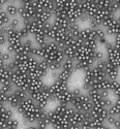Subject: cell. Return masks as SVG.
I'll return each instance as SVG.
<instances>
[{"label": "cell", "instance_id": "obj_1", "mask_svg": "<svg viewBox=\"0 0 120 129\" xmlns=\"http://www.w3.org/2000/svg\"><path fill=\"white\" fill-rule=\"evenodd\" d=\"M28 73L23 72L21 70H16L12 72V78H10V82L14 84L16 88H22L27 91V86H28Z\"/></svg>", "mask_w": 120, "mask_h": 129}, {"label": "cell", "instance_id": "obj_2", "mask_svg": "<svg viewBox=\"0 0 120 129\" xmlns=\"http://www.w3.org/2000/svg\"><path fill=\"white\" fill-rule=\"evenodd\" d=\"M50 90H51V94H52V98L51 99H53L54 97H56L57 95L62 94L64 92H66V91H69L68 83L61 82L59 80L53 81V83L50 85Z\"/></svg>", "mask_w": 120, "mask_h": 129}, {"label": "cell", "instance_id": "obj_3", "mask_svg": "<svg viewBox=\"0 0 120 129\" xmlns=\"http://www.w3.org/2000/svg\"><path fill=\"white\" fill-rule=\"evenodd\" d=\"M43 112H46V111H42V110L38 109L37 106H35L32 111L22 115V117H23L25 123H27L28 125H34V124H36V122L38 121V119L40 118V116L42 115Z\"/></svg>", "mask_w": 120, "mask_h": 129}, {"label": "cell", "instance_id": "obj_4", "mask_svg": "<svg viewBox=\"0 0 120 129\" xmlns=\"http://www.w3.org/2000/svg\"><path fill=\"white\" fill-rule=\"evenodd\" d=\"M35 106H36L35 101L33 99H31L30 97H28V98H26V99L21 101V103L19 104V106L16 109V111H17L18 114H20L22 116V115H24V114L32 111Z\"/></svg>", "mask_w": 120, "mask_h": 129}, {"label": "cell", "instance_id": "obj_5", "mask_svg": "<svg viewBox=\"0 0 120 129\" xmlns=\"http://www.w3.org/2000/svg\"><path fill=\"white\" fill-rule=\"evenodd\" d=\"M93 107L92 101L90 97L86 93L82 94L80 96V107H79V112L86 113V112H90Z\"/></svg>", "mask_w": 120, "mask_h": 129}, {"label": "cell", "instance_id": "obj_6", "mask_svg": "<svg viewBox=\"0 0 120 129\" xmlns=\"http://www.w3.org/2000/svg\"><path fill=\"white\" fill-rule=\"evenodd\" d=\"M105 72H106L107 79H109L110 81H116L119 77V68L116 67L115 65H113V64H111L109 61H107L106 67H105Z\"/></svg>", "mask_w": 120, "mask_h": 129}, {"label": "cell", "instance_id": "obj_7", "mask_svg": "<svg viewBox=\"0 0 120 129\" xmlns=\"http://www.w3.org/2000/svg\"><path fill=\"white\" fill-rule=\"evenodd\" d=\"M46 84L43 83L42 79H34L29 78L28 80V86H27V92H33V91H39L43 88Z\"/></svg>", "mask_w": 120, "mask_h": 129}, {"label": "cell", "instance_id": "obj_8", "mask_svg": "<svg viewBox=\"0 0 120 129\" xmlns=\"http://www.w3.org/2000/svg\"><path fill=\"white\" fill-rule=\"evenodd\" d=\"M52 25L59 30H64V31H68V28H69V22L65 17L53 18Z\"/></svg>", "mask_w": 120, "mask_h": 129}, {"label": "cell", "instance_id": "obj_9", "mask_svg": "<svg viewBox=\"0 0 120 129\" xmlns=\"http://www.w3.org/2000/svg\"><path fill=\"white\" fill-rule=\"evenodd\" d=\"M73 95H71V92L70 90L69 91H66V92H64L62 94H59L57 95L56 97H54L53 99H51V101H57L58 103L60 104H64V105H69L71 100H73Z\"/></svg>", "mask_w": 120, "mask_h": 129}, {"label": "cell", "instance_id": "obj_10", "mask_svg": "<svg viewBox=\"0 0 120 129\" xmlns=\"http://www.w3.org/2000/svg\"><path fill=\"white\" fill-rule=\"evenodd\" d=\"M52 17H53L52 13L48 12V10H39V12L36 13L33 20L36 21V22H38L39 24L43 25V24H46L48 22H51Z\"/></svg>", "mask_w": 120, "mask_h": 129}, {"label": "cell", "instance_id": "obj_11", "mask_svg": "<svg viewBox=\"0 0 120 129\" xmlns=\"http://www.w3.org/2000/svg\"><path fill=\"white\" fill-rule=\"evenodd\" d=\"M81 40H83L84 42L87 41V40H91V39H96L95 38V32L93 29H90V28H82L81 31H80V34H79V37Z\"/></svg>", "mask_w": 120, "mask_h": 129}, {"label": "cell", "instance_id": "obj_12", "mask_svg": "<svg viewBox=\"0 0 120 129\" xmlns=\"http://www.w3.org/2000/svg\"><path fill=\"white\" fill-rule=\"evenodd\" d=\"M36 126L40 127V128H45V129H48V127L51 125V121H50V118H49V115H48V112H43L42 115L40 116V118L38 119V121L36 122L35 124Z\"/></svg>", "mask_w": 120, "mask_h": 129}, {"label": "cell", "instance_id": "obj_13", "mask_svg": "<svg viewBox=\"0 0 120 129\" xmlns=\"http://www.w3.org/2000/svg\"><path fill=\"white\" fill-rule=\"evenodd\" d=\"M5 12L7 13V15L10 17V18H15L19 15V6L16 4L15 1H12V2H9L5 7Z\"/></svg>", "mask_w": 120, "mask_h": 129}, {"label": "cell", "instance_id": "obj_14", "mask_svg": "<svg viewBox=\"0 0 120 129\" xmlns=\"http://www.w3.org/2000/svg\"><path fill=\"white\" fill-rule=\"evenodd\" d=\"M14 118V112L9 107H2L0 109V121H8Z\"/></svg>", "mask_w": 120, "mask_h": 129}, {"label": "cell", "instance_id": "obj_15", "mask_svg": "<svg viewBox=\"0 0 120 129\" xmlns=\"http://www.w3.org/2000/svg\"><path fill=\"white\" fill-rule=\"evenodd\" d=\"M84 121V114L79 111H75L74 114L69 117V124L80 125Z\"/></svg>", "mask_w": 120, "mask_h": 129}, {"label": "cell", "instance_id": "obj_16", "mask_svg": "<svg viewBox=\"0 0 120 129\" xmlns=\"http://www.w3.org/2000/svg\"><path fill=\"white\" fill-rule=\"evenodd\" d=\"M81 25L77 22V23H71L69 24V28H68V34L75 38H78L79 34H80V31H81Z\"/></svg>", "mask_w": 120, "mask_h": 129}, {"label": "cell", "instance_id": "obj_17", "mask_svg": "<svg viewBox=\"0 0 120 129\" xmlns=\"http://www.w3.org/2000/svg\"><path fill=\"white\" fill-rule=\"evenodd\" d=\"M75 66H76V60L75 59H68L65 58V60L61 64V69L68 70L70 72H75Z\"/></svg>", "mask_w": 120, "mask_h": 129}, {"label": "cell", "instance_id": "obj_18", "mask_svg": "<svg viewBox=\"0 0 120 129\" xmlns=\"http://www.w3.org/2000/svg\"><path fill=\"white\" fill-rule=\"evenodd\" d=\"M15 89H16V87H15L14 84L10 82V81L0 84V92H1V93H4V94H12Z\"/></svg>", "mask_w": 120, "mask_h": 129}, {"label": "cell", "instance_id": "obj_19", "mask_svg": "<svg viewBox=\"0 0 120 129\" xmlns=\"http://www.w3.org/2000/svg\"><path fill=\"white\" fill-rule=\"evenodd\" d=\"M50 40L48 39L47 35L43 33H39L34 35V42L36 47H45Z\"/></svg>", "mask_w": 120, "mask_h": 129}, {"label": "cell", "instance_id": "obj_20", "mask_svg": "<svg viewBox=\"0 0 120 129\" xmlns=\"http://www.w3.org/2000/svg\"><path fill=\"white\" fill-rule=\"evenodd\" d=\"M94 82H95V79H94V74H93V69L90 68L88 70L84 71V81H83V83L89 85L91 87Z\"/></svg>", "mask_w": 120, "mask_h": 129}, {"label": "cell", "instance_id": "obj_21", "mask_svg": "<svg viewBox=\"0 0 120 129\" xmlns=\"http://www.w3.org/2000/svg\"><path fill=\"white\" fill-rule=\"evenodd\" d=\"M7 37V44H13V42H18V41H23L21 39L18 30H14L12 29L9 31V33L6 35Z\"/></svg>", "mask_w": 120, "mask_h": 129}, {"label": "cell", "instance_id": "obj_22", "mask_svg": "<svg viewBox=\"0 0 120 129\" xmlns=\"http://www.w3.org/2000/svg\"><path fill=\"white\" fill-rule=\"evenodd\" d=\"M106 34L107 35H111V36H117L120 33V24L118 22H116L115 24H113L111 27H109L107 29H105Z\"/></svg>", "mask_w": 120, "mask_h": 129}, {"label": "cell", "instance_id": "obj_23", "mask_svg": "<svg viewBox=\"0 0 120 129\" xmlns=\"http://www.w3.org/2000/svg\"><path fill=\"white\" fill-rule=\"evenodd\" d=\"M47 74H48V72H46V71L41 70L40 68L36 67V68H34L33 70H31L28 73V77L29 78H34V79H42V78H45Z\"/></svg>", "mask_w": 120, "mask_h": 129}, {"label": "cell", "instance_id": "obj_24", "mask_svg": "<svg viewBox=\"0 0 120 129\" xmlns=\"http://www.w3.org/2000/svg\"><path fill=\"white\" fill-rule=\"evenodd\" d=\"M10 78H12V72H10L7 68H5V67L0 68V84L5 83V82H9Z\"/></svg>", "mask_w": 120, "mask_h": 129}, {"label": "cell", "instance_id": "obj_25", "mask_svg": "<svg viewBox=\"0 0 120 129\" xmlns=\"http://www.w3.org/2000/svg\"><path fill=\"white\" fill-rule=\"evenodd\" d=\"M20 103H21V100L17 97V96H16L14 93H12V94H9V95H8V101H7V104L9 105L10 109L16 110L17 107L19 106Z\"/></svg>", "mask_w": 120, "mask_h": 129}, {"label": "cell", "instance_id": "obj_26", "mask_svg": "<svg viewBox=\"0 0 120 129\" xmlns=\"http://www.w3.org/2000/svg\"><path fill=\"white\" fill-rule=\"evenodd\" d=\"M73 74H74V72H70V71L65 70V69H60L59 70V74H58V80L61 81V82L68 83V81L70 80Z\"/></svg>", "mask_w": 120, "mask_h": 129}, {"label": "cell", "instance_id": "obj_27", "mask_svg": "<svg viewBox=\"0 0 120 129\" xmlns=\"http://www.w3.org/2000/svg\"><path fill=\"white\" fill-rule=\"evenodd\" d=\"M111 93L115 96L116 98L120 97V82L116 81H111Z\"/></svg>", "mask_w": 120, "mask_h": 129}, {"label": "cell", "instance_id": "obj_28", "mask_svg": "<svg viewBox=\"0 0 120 129\" xmlns=\"http://www.w3.org/2000/svg\"><path fill=\"white\" fill-rule=\"evenodd\" d=\"M116 22H117V18L115 16H109L106 19L103 20V22H102V28L107 29L109 27H111L113 24H115Z\"/></svg>", "mask_w": 120, "mask_h": 129}, {"label": "cell", "instance_id": "obj_29", "mask_svg": "<svg viewBox=\"0 0 120 129\" xmlns=\"http://www.w3.org/2000/svg\"><path fill=\"white\" fill-rule=\"evenodd\" d=\"M62 52L64 54L65 58L68 59H75L76 60V56H77V51L71 47H65L62 49Z\"/></svg>", "mask_w": 120, "mask_h": 129}, {"label": "cell", "instance_id": "obj_30", "mask_svg": "<svg viewBox=\"0 0 120 129\" xmlns=\"http://www.w3.org/2000/svg\"><path fill=\"white\" fill-rule=\"evenodd\" d=\"M17 97L22 101V100H24V99H26V98H28L29 97V94H28V92L25 90V89H22V88H16L15 90H14V92H13Z\"/></svg>", "mask_w": 120, "mask_h": 129}, {"label": "cell", "instance_id": "obj_31", "mask_svg": "<svg viewBox=\"0 0 120 129\" xmlns=\"http://www.w3.org/2000/svg\"><path fill=\"white\" fill-rule=\"evenodd\" d=\"M92 69H93V74H94L95 82L103 81V80L107 79V76H106L105 70H103V69H99V68H95V67H92Z\"/></svg>", "mask_w": 120, "mask_h": 129}, {"label": "cell", "instance_id": "obj_32", "mask_svg": "<svg viewBox=\"0 0 120 129\" xmlns=\"http://www.w3.org/2000/svg\"><path fill=\"white\" fill-rule=\"evenodd\" d=\"M112 1H108V0H94V4L97 8L100 9H109L111 6Z\"/></svg>", "mask_w": 120, "mask_h": 129}, {"label": "cell", "instance_id": "obj_33", "mask_svg": "<svg viewBox=\"0 0 120 129\" xmlns=\"http://www.w3.org/2000/svg\"><path fill=\"white\" fill-rule=\"evenodd\" d=\"M8 26L14 29V30H19L21 27H22V23H21V19L20 18H12L9 21V23H8Z\"/></svg>", "mask_w": 120, "mask_h": 129}, {"label": "cell", "instance_id": "obj_34", "mask_svg": "<svg viewBox=\"0 0 120 129\" xmlns=\"http://www.w3.org/2000/svg\"><path fill=\"white\" fill-rule=\"evenodd\" d=\"M10 19H12V18H10V17L7 15V13L5 12V9L0 10V24H1L2 26L8 25Z\"/></svg>", "mask_w": 120, "mask_h": 129}, {"label": "cell", "instance_id": "obj_35", "mask_svg": "<svg viewBox=\"0 0 120 129\" xmlns=\"http://www.w3.org/2000/svg\"><path fill=\"white\" fill-rule=\"evenodd\" d=\"M109 111V114L112 115V116H115V117H118V115L120 114V104H118L117 102H114V104L108 109Z\"/></svg>", "mask_w": 120, "mask_h": 129}, {"label": "cell", "instance_id": "obj_36", "mask_svg": "<svg viewBox=\"0 0 120 129\" xmlns=\"http://www.w3.org/2000/svg\"><path fill=\"white\" fill-rule=\"evenodd\" d=\"M84 46L87 47L88 49L92 50V51H96L97 48H99V42H97L96 39H91V40H87L84 42Z\"/></svg>", "mask_w": 120, "mask_h": 129}, {"label": "cell", "instance_id": "obj_37", "mask_svg": "<svg viewBox=\"0 0 120 129\" xmlns=\"http://www.w3.org/2000/svg\"><path fill=\"white\" fill-rule=\"evenodd\" d=\"M49 65H50V64H49V62H48L46 59H40V60H38L37 67L40 68L41 70L48 72V71H49Z\"/></svg>", "mask_w": 120, "mask_h": 129}, {"label": "cell", "instance_id": "obj_38", "mask_svg": "<svg viewBox=\"0 0 120 129\" xmlns=\"http://www.w3.org/2000/svg\"><path fill=\"white\" fill-rule=\"evenodd\" d=\"M19 126H20V123L15 118H12L10 120L7 121V129H18Z\"/></svg>", "mask_w": 120, "mask_h": 129}, {"label": "cell", "instance_id": "obj_39", "mask_svg": "<svg viewBox=\"0 0 120 129\" xmlns=\"http://www.w3.org/2000/svg\"><path fill=\"white\" fill-rule=\"evenodd\" d=\"M18 32H19V35H20V37H21L22 40H23V39H27L28 36L30 35L29 31H28V29H27L26 27H21V28L18 30Z\"/></svg>", "mask_w": 120, "mask_h": 129}, {"label": "cell", "instance_id": "obj_40", "mask_svg": "<svg viewBox=\"0 0 120 129\" xmlns=\"http://www.w3.org/2000/svg\"><path fill=\"white\" fill-rule=\"evenodd\" d=\"M94 32H95V38H96V40H99V39H101V38H104V37H107L106 31H105V29L102 28V27L95 29Z\"/></svg>", "mask_w": 120, "mask_h": 129}, {"label": "cell", "instance_id": "obj_41", "mask_svg": "<svg viewBox=\"0 0 120 129\" xmlns=\"http://www.w3.org/2000/svg\"><path fill=\"white\" fill-rule=\"evenodd\" d=\"M1 58H2V60L7 64V63H9V62H12V61H13V59H14V55H12V54L8 53V52H3Z\"/></svg>", "mask_w": 120, "mask_h": 129}, {"label": "cell", "instance_id": "obj_42", "mask_svg": "<svg viewBox=\"0 0 120 129\" xmlns=\"http://www.w3.org/2000/svg\"><path fill=\"white\" fill-rule=\"evenodd\" d=\"M49 70L50 71H59L61 69V63H58V62H52V63H49Z\"/></svg>", "mask_w": 120, "mask_h": 129}, {"label": "cell", "instance_id": "obj_43", "mask_svg": "<svg viewBox=\"0 0 120 129\" xmlns=\"http://www.w3.org/2000/svg\"><path fill=\"white\" fill-rule=\"evenodd\" d=\"M80 127H81V129H92V120L85 119L80 124Z\"/></svg>", "mask_w": 120, "mask_h": 129}, {"label": "cell", "instance_id": "obj_44", "mask_svg": "<svg viewBox=\"0 0 120 129\" xmlns=\"http://www.w3.org/2000/svg\"><path fill=\"white\" fill-rule=\"evenodd\" d=\"M93 59H94L95 62L105 59V57H104V53H103L102 51H99V50L94 51V53H93Z\"/></svg>", "mask_w": 120, "mask_h": 129}, {"label": "cell", "instance_id": "obj_45", "mask_svg": "<svg viewBox=\"0 0 120 129\" xmlns=\"http://www.w3.org/2000/svg\"><path fill=\"white\" fill-rule=\"evenodd\" d=\"M70 92H71L73 97H79V96H81L82 94H84L83 90L80 88H74L73 90H70Z\"/></svg>", "mask_w": 120, "mask_h": 129}, {"label": "cell", "instance_id": "obj_46", "mask_svg": "<svg viewBox=\"0 0 120 129\" xmlns=\"http://www.w3.org/2000/svg\"><path fill=\"white\" fill-rule=\"evenodd\" d=\"M89 17L87 16L86 14H83L80 16V18L78 19V23L81 25V24H84V23H88V21H89Z\"/></svg>", "mask_w": 120, "mask_h": 129}, {"label": "cell", "instance_id": "obj_47", "mask_svg": "<svg viewBox=\"0 0 120 129\" xmlns=\"http://www.w3.org/2000/svg\"><path fill=\"white\" fill-rule=\"evenodd\" d=\"M114 100L113 99H111L110 97H109V98H105L104 99V106L106 107V109H110V107L114 104Z\"/></svg>", "mask_w": 120, "mask_h": 129}, {"label": "cell", "instance_id": "obj_48", "mask_svg": "<svg viewBox=\"0 0 120 129\" xmlns=\"http://www.w3.org/2000/svg\"><path fill=\"white\" fill-rule=\"evenodd\" d=\"M5 44H7V37H6V35H4L3 33L0 32V47L4 46Z\"/></svg>", "mask_w": 120, "mask_h": 129}, {"label": "cell", "instance_id": "obj_49", "mask_svg": "<svg viewBox=\"0 0 120 129\" xmlns=\"http://www.w3.org/2000/svg\"><path fill=\"white\" fill-rule=\"evenodd\" d=\"M116 118H117V117H115V116H112V115H110V114H109L108 118L106 119V123L110 124V125L112 126V124H113V123H114V121L116 120Z\"/></svg>", "mask_w": 120, "mask_h": 129}, {"label": "cell", "instance_id": "obj_50", "mask_svg": "<svg viewBox=\"0 0 120 129\" xmlns=\"http://www.w3.org/2000/svg\"><path fill=\"white\" fill-rule=\"evenodd\" d=\"M101 93V96H102V98H109L110 97V94H111V91H109V90H103V91H100Z\"/></svg>", "mask_w": 120, "mask_h": 129}, {"label": "cell", "instance_id": "obj_51", "mask_svg": "<svg viewBox=\"0 0 120 129\" xmlns=\"http://www.w3.org/2000/svg\"><path fill=\"white\" fill-rule=\"evenodd\" d=\"M112 126H113L115 129H120V120L118 119V117L116 118V120L114 121V123L112 124Z\"/></svg>", "mask_w": 120, "mask_h": 129}, {"label": "cell", "instance_id": "obj_52", "mask_svg": "<svg viewBox=\"0 0 120 129\" xmlns=\"http://www.w3.org/2000/svg\"><path fill=\"white\" fill-rule=\"evenodd\" d=\"M24 129H45V128H40V127H38L34 124V125H27Z\"/></svg>", "mask_w": 120, "mask_h": 129}, {"label": "cell", "instance_id": "obj_53", "mask_svg": "<svg viewBox=\"0 0 120 129\" xmlns=\"http://www.w3.org/2000/svg\"><path fill=\"white\" fill-rule=\"evenodd\" d=\"M66 129H81V127H80V125H75V124H69L68 126H67V128Z\"/></svg>", "mask_w": 120, "mask_h": 129}, {"label": "cell", "instance_id": "obj_54", "mask_svg": "<svg viewBox=\"0 0 120 129\" xmlns=\"http://www.w3.org/2000/svg\"><path fill=\"white\" fill-rule=\"evenodd\" d=\"M6 66V63L2 60V58H0V68H3Z\"/></svg>", "mask_w": 120, "mask_h": 129}, {"label": "cell", "instance_id": "obj_55", "mask_svg": "<svg viewBox=\"0 0 120 129\" xmlns=\"http://www.w3.org/2000/svg\"><path fill=\"white\" fill-rule=\"evenodd\" d=\"M116 3H117V5H118V7H119V12H120V0L116 1Z\"/></svg>", "mask_w": 120, "mask_h": 129}, {"label": "cell", "instance_id": "obj_56", "mask_svg": "<svg viewBox=\"0 0 120 129\" xmlns=\"http://www.w3.org/2000/svg\"><path fill=\"white\" fill-rule=\"evenodd\" d=\"M115 102H117L118 104H120V97H119V98H116V100H115Z\"/></svg>", "mask_w": 120, "mask_h": 129}, {"label": "cell", "instance_id": "obj_57", "mask_svg": "<svg viewBox=\"0 0 120 129\" xmlns=\"http://www.w3.org/2000/svg\"><path fill=\"white\" fill-rule=\"evenodd\" d=\"M2 54H3V52H2V49H1V47H0V58H1Z\"/></svg>", "mask_w": 120, "mask_h": 129}, {"label": "cell", "instance_id": "obj_58", "mask_svg": "<svg viewBox=\"0 0 120 129\" xmlns=\"http://www.w3.org/2000/svg\"><path fill=\"white\" fill-rule=\"evenodd\" d=\"M116 18H117V22H118V23L120 24V15H119L118 17H116Z\"/></svg>", "mask_w": 120, "mask_h": 129}, {"label": "cell", "instance_id": "obj_59", "mask_svg": "<svg viewBox=\"0 0 120 129\" xmlns=\"http://www.w3.org/2000/svg\"><path fill=\"white\" fill-rule=\"evenodd\" d=\"M118 119H119V120H120V114H119V115H118Z\"/></svg>", "mask_w": 120, "mask_h": 129}]
</instances>
